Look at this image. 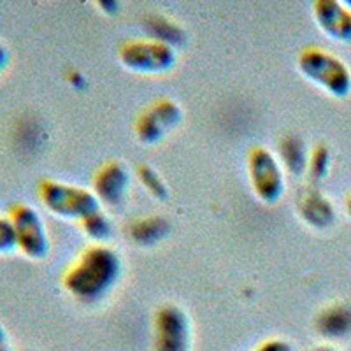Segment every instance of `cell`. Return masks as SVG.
<instances>
[{
	"mask_svg": "<svg viewBox=\"0 0 351 351\" xmlns=\"http://www.w3.org/2000/svg\"><path fill=\"white\" fill-rule=\"evenodd\" d=\"M318 330L327 337H343L351 332V311L344 306H334L318 318Z\"/></svg>",
	"mask_w": 351,
	"mask_h": 351,
	"instance_id": "5bb4252c",
	"label": "cell"
},
{
	"mask_svg": "<svg viewBox=\"0 0 351 351\" xmlns=\"http://www.w3.org/2000/svg\"><path fill=\"white\" fill-rule=\"evenodd\" d=\"M247 174L255 195L263 204L280 202L287 190L285 169L269 149L256 146L247 156Z\"/></svg>",
	"mask_w": 351,
	"mask_h": 351,
	"instance_id": "277c9868",
	"label": "cell"
},
{
	"mask_svg": "<svg viewBox=\"0 0 351 351\" xmlns=\"http://www.w3.org/2000/svg\"><path fill=\"white\" fill-rule=\"evenodd\" d=\"M346 209H348V215L351 216V195L348 197V202H346Z\"/></svg>",
	"mask_w": 351,
	"mask_h": 351,
	"instance_id": "d4e9b609",
	"label": "cell"
},
{
	"mask_svg": "<svg viewBox=\"0 0 351 351\" xmlns=\"http://www.w3.org/2000/svg\"><path fill=\"white\" fill-rule=\"evenodd\" d=\"M253 351H293L291 344L283 339H267L263 341L260 346H256Z\"/></svg>",
	"mask_w": 351,
	"mask_h": 351,
	"instance_id": "ffe728a7",
	"label": "cell"
},
{
	"mask_svg": "<svg viewBox=\"0 0 351 351\" xmlns=\"http://www.w3.org/2000/svg\"><path fill=\"white\" fill-rule=\"evenodd\" d=\"M132 184L130 171L121 162H108L93 178V193L99 202L118 206L128 195Z\"/></svg>",
	"mask_w": 351,
	"mask_h": 351,
	"instance_id": "9c48e42d",
	"label": "cell"
},
{
	"mask_svg": "<svg viewBox=\"0 0 351 351\" xmlns=\"http://www.w3.org/2000/svg\"><path fill=\"white\" fill-rule=\"evenodd\" d=\"M8 344V334H5L4 327L0 325V346H5Z\"/></svg>",
	"mask_w": 351,
	"mask_h": 351,
	"instance_id": "cb8c5ba5",
	"label": "cell"
},
{
	"mask_svg": "<svg viewBox=\"0 0 351 351\" xmlns=\"http://www.w3.org/2000/svg\"><path fill=\"white\" fill-rule=\"evenodd\" d=\"M183 111L172 100H158L139 116L136 123V134L143 144H156L167 136V132L180 125Z\"/></svg>",
	"mask_w": 351,
	"mask_h": 351,
	"instance_id": "ba28073f",
	"label": "cell"
},
{
	"mask_svg": "<svg viewBox=\"0 0 351 351\" xmlns=\"http://www.w3.org/2000/svg\"><path fill=\"white\" fill-rule=\"evenodd\" d=\"M280 156L281 165L287 169L290 174L300 176L307 169L309 162V153L306 149V144L300 137L287 136L280 144Z\"/></svg>",
	"mask_w": 351,
	"mask_h": 351,
	"instance_id": "4fadbf2b",
	"label": "cell"
},
{
	"mask_svg": "<svg viewBox=\"0 0 351 351\" xmlns=\"http://www.w3.org/2000/svg\"><path fill=\"white\" fill-rule=\"evenodd\" d=\"M0 351H11V350H9V346L5 344V346H0Z\"/></svg>",
	"mask_w": 351,
	"mask_h": 351,
	"instance_id": "4316f807",
	"label": "cell"
},
{
	"mask_svg": "<svg viewBox=\"0 0 351 351\" xmlns=\"http://www.w3.org/2000/svg\"><path fill=\"white\" fill-rule=\"evenodd\" d=\"M316 23L330 39L351 43V9L344 2L318 0L313 5Z\"/></svg>",
	"mask_w": 351,
	"mask_h": 351,
	"instance_id": "30bf717a",
	"label": "cell"
},
{
	"mask_svg": "<svg viewBox=\"0 0 351 351\" xmlns=\"http://www.w3.org/2000/svg\"><path fill=\"white\" fill-rule=\"evenodd\" d=\"M120 62L137 74L156 76L176 65V49L155 39L130 40L120 49Z\"/></svg>",
	"mask_w": 351,
	"mask_h": 351,
	"instance_id": "5b68a950",
	"label": "cell"
},
{
	"mask_svg": "<svg viewBox=\"0 0 351 351\" xmlns=\"http://www.w3.org/2000/svg\"><path fill=\"white\" fill-rule=\"evenodd\" d=\"M81 227H83L84 234H86L90 239L97 241V243H102V241L109 239L112 234V223L111 219L108 218L106 213L99 211L88 215L86 218L81 221Z\"/></svg>",
	"mask_w": 351,
	"mask_h": 351,
	"instance_id": "9a60e30c",
	"label": "cell"
},
{
	"mask_svg": "<svg viewBox=\"0 0 351 351\" xmlns=\"http://www.w3.org/2000/svg\"><path fill=\"white\" fill-rule=\"evenodd\" d=\"M120 274V255L111 247L95 244L84 250L77 262L65 272L64 287L71 295L84 302H95L118 283Z\"/></svg>",
	"mask_w": 351,
	"mask_h": 351,
	"instance_id": "6da1fadb",
	"label": "cell"
},
{
	"mask_svg": "<svg viewBox=\"0 0 351 351\" xmlns=\"http://www.w3.org/2000/svg\"><path fill=\"white\" fill-rule=\"evenodd\" d=\"M307 171L315 181L325 180L330 171V152L327 146H316L309 153V162H307Z\"/></svg>",
	"mask_w": 351,
	"mask_h": 351,
	"instance_id": "ac0fdd59",
	"label": "cell"
},
{
	"mask_svg": "<svg viewBox=\"0 0 351 351\" xmlns=\"http://www.w3.org/2000/svg\"><path fill=\"white\" fill-rule=\"evenodd\" d=\"M300 215L307 223L316 228H325L334 221L335 213L330 200L316 190H309L300 200Z\"/></svg>",
	"mask_w": 351,
	"mask_h": 351,
	"instance_id": "8fae6325",
	"label": "cell"
},
{
	"mask_svg": "<svg viewBox=\"0 0 351 351\" xmlns=\"http://www.w3.org/2000/svg\"><path fill=\"white\" fill-rule=\"evenodd\" d=\"M100 9L104 12H109V14H114V12H118V8H120V4L118 2H114V0H102V2H99Z\"/></svg>",
	"mask_w": 351,
	"mask_h": 351,
	"instance_id": "44dd1931",
	"label": "cell"
},
{
	"mask_svg": "<svg viewBox=\"0 0 351 351\" xmlns=\"http://www.w3.org/2000/svg\"><path fill=\"white\" fill-rule=\"evenodd\" d=\"M39 199L49 213L65 219L83 221L88 215L100 209L93 190L53 180H44L39 184Z\"/></svg>",
	"mask_w": 351,
	"mask_h": 351,
	"instance_id": "3957f363",
	"label": "cell"
},
{
	"mask_svg": "<svg viewBox=\"0 0 351 351\" xmlns=\"http://www.w3.org/2000/svg\"><path fill=\"white\" fill-rule=\"evenodd\" d=\"M155 351H190L192 325L186 313L178 306H164L153 319Z\"/></svg>",
	"mask_w": 351,
	"mask_h": 351,
	"instance_id": "52a82bcc",
	"label": "cell"
},
{
	"mask_svg": "<svg viewBox=\"0 0 351 351\" xmlns=\"http://www.w3.org/2000/svg\"><path fill=\"white\" fill-rule=\"evenodd\" d=\"M171 230L167 219L162 216H146L134 221L130 227V237L141 246H153L160 243Z\"/></svg>",
	"mask_w": 351,
	"mask_h": 351,
	"instance_id": "7c38bea8",
	"label": "cell"
},
{
	"mask_svg": "<svg viewBox=\"0 0 351 351\" xmlns=\"http://www.w3.org/2000/svg\"><path fill=\"white\" fill-rule=\"evenodd\" d=\"M69 81H71V84L74 88H83L84 83H86V81H84V77L81 76L80 72H74V74H72V76L69 77Z\"/></svg>",
	"mask_w": 351,
	"mask_h": 351,
	"instance_id": "7402d4cb",
	"label": "cell"
},
{
	"mask_svg": "<svg viewBox=\"0 0 351 351\" xmlns=\"http://www.w3.org/2000/svg\"><path fill=\"white\" fill-rule=\"evenodd\" d=\"M137 178H139L141 184L146 188V192L156 200H167L169 199V188L165 181L162 180V176L156 169L152 165H139L137 169Z\"/></svg>",
	"mask_w": 351,
	"mask_h": 351,
	"instance_id": "2e32d148",
	"label": "cell"
},
{
	"mask_svg": "<svg viewBox=\"0 0 351 351\" xmlns=\"http://www.w3.org/2000/svg\"><path fill=\"white\" fill-rule=\"evenodd\" d=\"M344 4H346V5H348V8H350V9H351V0H348V2H344Z\"/></svg>",
	"mask_w": 351,
	"mask_h": 351,
	"instance_id": "83f0119b",
	"label": "cell"
},
{
	"mask_svg": "<svg viewBox=\"0 0 351 351\" xmlns=\"http://www.w3.org/2000/svg\"><path fill=\"white\" fill-rule=\"evenodd\" d=\"M18 250L30 260H43L49 253V236L39 213L27 204H14L9 211Z\"/></svg>",
	"mask_w": 351,
	"mask_h": 351,
	"instance_id": "8992f818",
	"label": "cell"
},
{
	"mask_svg": "<svg viewBox=\"0 0 351 351\" xmlns=\"http://www.w3.org/2000/svg\"><path fill=\"white\" fill-rule=\"evenodd\" d=\"M315 351H335L334 348H330V346H322V348H318V350H315Z\"/></svg>",
	"mask_w": 351,
	"mask_h": 351,
	"instance_id": "484cf974",
	"label": "cell"
},
{
	"mask_svg": "<svg viewBox=\"0 0 351 351\" xmlns=\"http://www.w3.org/2000/svg\"><path fill=\"white\" fill-rule=\"evenodd\" d=\"M148 28L149 34H152V39L169 44L172 48H176V44H180L183 40V32L180 28L162 16H153L148 21Z\"/></svg>",
	"mask_w": 351,
	"mask_h": 351,
	"instance_id": "e0dca14e",
	"label": "cell"
},
{
	"mask_svg": "<svg viewBox=\"0 0 351 351\" xmlns=\"http://www.w3.org/2000/svg\"><path fill=\"white\" fill-rule=\"evenodd\" d=\"M16 247V232H14L11 219L0 216V253H9Z\"/></svg>",
	"mask_w": 351,
	"mask_h": 351,
	"instance_id": "d6986e66",
	"label": "cell"
},
{
	"mask_svg": "<svg viewBox=\"0 0 351 351\" xmlns=\"http://www.w3.org/2000/svg\"><path fill=\"white\" fill-rule=\"evenodd\" d=\"M299 71L332 97L344 99L351 93V72L341 58L322 48H307L299 56Z\"/></svg>",
	"mask_w": 351,
	"mask_h": 351,
	"instance_id": "7a4b0ae2",
	"label": "cell"
},
{
	"mask_svg": "<svg viewBox=\"0 0 351 351\" xmlns=\"http://www.w3.org/2000/svg\"><path fill=\"white\" fill-rule=\"evenodd\" d=\"M8 60H9L8 49H5L4 44H0V71L8 65Z\"/></svg>",
	"mask_w": 351,
	"mask_h": 351,
	"instance_id": "603a6c76",
	"label": "cell"
}]
</instances>
